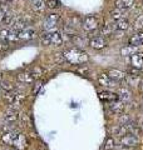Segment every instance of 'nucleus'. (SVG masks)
Listing matches in <instances>:
<instances>
[{"mask_svg": "<svg viewBox=\"0 0 143 150\" xmlns=\"http://www.w3.org/2000/svg\"><path fill=\"white\" fill-rule=\"evenodd\" d=\"M1 142L5 145H10L15 150H26L30 145L29 139L25 134H23L18 129L10 128V126L3 129Z\"/></svg>", "mask_w": 143, "mask_h": 150, "instance_id": "nucleus-1", "label": "nucleus"}, {"mask_svg": "<svg viewBox=\"0 0 143 150\" xmlns=\"http://www.w3.org/2000/svg\"><path fill=\"white\" fill-rule=\"evenodd\" d=\"M63 58L66 60L68 63L73 64V65H79V64H84L88 60V54L83 51L82 49L78 48H69L63 51Z\"/></svg>", "mask_w": 143, "mask_h": 150, "instance_id": "nucleus-2", "label": "nucleus"}, {"mask_svg": "<svg viewBox=\"0 0 143 150\" xmlns=\"http://www.w3.org/2000/svg\"><path fill=\"white\" fill-rule=\"evenodd\" d=\"M41 43L43 45H56L59 46L63 44V38L58 31H45L41 35Z\"/></svg>", "mask_w": 143, "mask_h": 150, "instance_id": "nucleus-3", "label": "nucleus"}, {"mask_svg": "<svg viewBox=\"0 0 143 150\" xmlns=\"http://www.w3.org/2000/svg\"><path fill=\"white\" fill-rule=\"evenodd\" d=\"M24 99H25V94L20 90H11L5 94V100L10 105H21Z\"/></svg>", "mask_w": 143, "mask_h": 150, "instance_id": "nucleus-4", "label": "nucleus"}, {"mask_svg": "<svg viewBox=\"0 0 143 150\" xmlns=\"http://www.w3.org/2000/svg\"><path fill=\"white\" fill-rule=\"evenodd\" d=\"M119 144H121L122 148H134L139 144V139L136 134H127L124 137L119 138Z\"/></svg>", "mask_w": 143, "mask_h": 150, "instance_id": "nucleus-5", "label": "nucleus"}, {"mask_svg": "<svg viewBox=\"0 0 143 150\" xmlns=\"http://www.w3.org/2000/svg\"><path fill=\"white\" fill-rule=\"evenodd\" d=\"M83 26V29L85 31H88V33H92L94 30H97L98 29V25H99V23H98V19L93 16V15H89V16H85L83 20H82V24H80Z\"/></svg>", "mask_w": 143, "mask_h": 150, "instance_id": "nucleus-6", "label": "nucleus"}, {"mask_svg": "<svg viewBox=\"0 0 143 150\" xmlns=\"http://www.w3.org/2000/svg\"><path fill=\"white\" fill-rule=\"evenodd\" d=\"M59 20H60L59 14H49V15H46L44 20V29L46 31H53Z\"/></svg>", "mask_w": 143, "mask_h": 150, "instance_id": "nucleus-7", "label": "nucleus"}, {"mask_svg": "<svg viewBox=\"0 0 143 150\" xmlns=\"http://www.w3.org/2000/svg\"><path fill=\"white\" fill-rule=\"evenodd\" d=\"M106 74L112 79L113 81H116V83H118V81H124L126 78H127V74L124 71H121V70H118V69H108Z\"/></svg>", "mask_w": 143, "mask_h": 150, "instance_id": "nucleus-8", "label": "nucleus"}, {"mask_svg": "<svg viewBox=\"0 0 143 150\" xmlns=\"http://www.w3.org/2000/svg\"><path fill=\"white\" fill-rule=\"evenodd\" d=\"M35 36H36V30L30 26H26L25 29L18 31V39H21V40H31Z\"/></svg>", "mask_w": 143, "mask_h": 150, "instance_id": "nucleus-9", "label": "nucleus"}, {"mask_svg": "<svg viewBox=\"0 0 143 150\" xmlns=\"http://www.w3.org/2000/svg\"><path fill=\"white\" fill-rule=\"evenodd\" d=\"M19 119V111L14 108H9V109L4 112V121L8 124H13Z\"/></svg>", "mask_w": 143, "mask_h": 150, "instance_id": "nucleus-10", "label": "nucleus"}, {"mask_svg": "<svg viewBox=\"0 0 143 150\" xmlns=\"http://www.w3.org/2000/svg\"><path fill=\"white\" fill-rule=\"evenodd\" d=\"M98 83H99V85H102L104 88H116L117 86V83L113 81L106 73H102L98 75Z\"/></svg>", "mask_w": 143, "mask_h": 150, "instance_id": "nucleus-11", "label": "nucleus"}, {"mask_svg": "<svg viewBox=\"0 0 143 150\" xmlns=\"http://www.w3.org/2000/svg\"><path fill=\"white\" fill-rule=\"evenodd\" d=\"M109 110H111L113 114H123V111H124V103L121 101V100H116V101H112V103H109Z\"/></svg>", "mask_w": 143, "mask_h": 150, "instance_id": "nucleus-12", "label": "nucleus"}, {"mask_svg": "<svg viewBox=\"0 0 143 150\" xmlns=\"http://www.w3.org/2000/svg\"><path fill=\"white\" fill-rule=\"evenodd\" d=\"M89 45H90V48L99 50V49H103L107 45V41L103 36H95L89 40Z\"/></svg>", "mask_w": 143, "mask_h": 150, "instance_id": "nucleus-13", "label": "nucleus"}, {"mask_svg": "<svg viewBox=\"0 0 143 150\" xmlns=\"http://www.w3.org/2000/svg\"><path fill=\"white\" fill-rule=\"evenodd\" d=\"M16 80L23 83V84H26V85H28V84H31V83L35 81L34 78L31 76V74H30L29 70H25V71H20V73H19L16 75Z\"/></svg>", "mask_w": 143, "mask_h": 150, "instance_id": "nucleus-14", "label": "nucleus"}, {"mask_svg": "<svg viewBox=\"0 0 143 150\" xmlns=\"http://www.w3.org/2000/svg\"><path fill=\"white\" fill-rule=\"evenodd\" d=\"M98 96H99V99H101L102 101H106V103H112V101L118 100L117 94L116 93H112V91H108V90L99 91Z\"/></svg>", "mask_w": 143, "mask_h": 150, "instance_id": "nucleus-15", "label": "nucleus"}, {"mask_svg": "<svg viewBox=\"0 0 143 150\" xmlns=\"http://www.w3.org/2000/svg\"><path fill=\"white\" fill-rule=\"evenodd\" d=\"M116 94L118 96V100H121L123 103L129 101L132 99V93L128 90V89H126V88H118L116 90Z\"/></svg>", "mask_w": 143, "mask_h": 150, "instance_id": "nucleus-16", "label": "nucleus"}, {"mask_svg": "<svg viewBox=\"0 0 143 150\" xmlns=\"http://www.w3.org/2000/svg\"><path fill=\"white\" fill-rule=\"evenodd\" d=\"M131 64L134 69H143V53H137L132 55Z\"/></svg>", "mask_w": 143, "mask_h": 150, "instance_id": "nucleus-17", "label": "nucleus"}, {"mask_svg": "<svg viewBox=\"0 0 143 150\" xmlns=\"http://www.w3.org/2000/svg\"><path fill=\"white\" fill-rule=\"evenodd\" d=\"M136 4V0H116L114 1V5L117 9H121V10H127V9H131L133 5Z\"/></svg>", "mask_w": 143, "mask_h": 150, "instance_id": "nucleus-18", "label": "nucleus"}, {"mask_svg": "<svg viewBox=\"0 0 143 150\" xmlns=\"http://www.w3.org/2000/svg\"><path fill=\"white\" fill-rule=\"evenodd\" d=\"M128 43H129V45L137 46V48L143 45V31H139V33H137V34H133L129 39H128Z\"/></svg>", "mask_w": 143, "mask_h": 150, "instance_id": "nucleus-19", "label": "nucleus"}, {"mask_svg": "<svg viewBox=\"0 0 143 150\" xmlns=\"http://www.w3.org/2000/svg\"><path fill=\"white\" fill-rule=\"evenodd\" d=\"M45 1L44 0H33L31 1V9L35 13H43L45 10Z\"/></svg>", "mask_w": 143, "mask_h": 150, "instance_id": "nucleus-20", "label": "nucleus"}, {"mask_svg": "<svg viewBox=\"0 0 143 150\" xmlns=\"http://www.w3.org/2000/svg\"><path fill=\"white\" fill-rule=\"evenodd\" d=\"M137 50H138L137 46L126 45V46H123V48L121 49V54H122L123 56H132V55L137 54Z\"/></svg>", "mask_w": 143, "mask_h": 150, "instance_id": "nucleus-21", "label": "nucleus"}, {"mask_svg": "<svg viewBox=\"0 0 143 150\" xmlns=\"http://www.w3.org/2000/svg\"><path fill=\"white\" fill-rule=\"evenodd\" d=\"M11 26H13V30L20 31V30H23V29H25L26 28V21H25V19L18 18V19H15V21H14V24Z\"/></svg>", "mask_w": 143, "mask_h": 150, "instance_id": "nucleus-22", "label": "nucleus"}, {"mask_svg": "<svg viewBox=\"0 0 143 150\" xmlns=\"http://www.w3.org/2000/svg\"><path fill=\"white\" fill-rule=\"evenodd\" d=\"M128 28H129V21H128L126 18H123V19H121V20L116 21V24H114V29L116 30L123 31V30H127Z\"/></svg>", "mask_w": 143, "mask_h": 150, "instance_id": "nucleus-23", "label": "nucleus"}, {"mask_svg": "<svg viewBox=\"0 0 143 150\" xmlns=\"http://www.w3.org/2000/svg\"><path fill=\"white\" fill-rule=\"evenodd\" d=\"M29 71L31 74V76L34 78V80H39V79L43 78V75H44V70H43V68L40 67H34L29 69Z\"/></svg>", "mask_w": 143, "mask_h": 150, "instance_id": "nucleus-24", "label": "nucleus"}, {"mask_svg": "<svg viewBox=\"0 0 143 150\" xmlns=\"http://www.w3.org/2000/svg\"><path fill=\"white\" fill-rule=\"evenodd\" d=\"M109 15H111V18L113 19V20H121V19L124 18V10H121V9H112L111 11H109Z\"/></svg>", "mask_w": 143, "mask_h": 150, "instance_id": "nucleus-25", "label": "nucleus"}, {"mask_svg": "<svg viewBox=\"0 0 143 150\" xmlns=\"http://www.w3.org/2000/svg\"><path fill=\"white\" fill-rule=\"evenodd\" d=\"M116 148V142L112 137H107L106 140H104V144H103V149L104 150H113Z\"/></svg>", "mask_w": 143, "mask_h": 150, "instance_id": "nucleus-26", "label": "nucleus"}, {"mask_svg": "<svg viewBox=\"0 0 143 150\" xmlns=\"http://www.w3.org/2000/svg\"><path fill=\"white\" fill-rule=\"evenodd\" d=\"M114 30H116V29H114V25H109V24H107V25H103V26H102L101 33H102V35L108 36V35H111Z\"/></svg>", "mask_w": 143, "mask_h": 150, "instance_id": "nucleus-27", "label": "nucleus"}, {"mask_svg": "<svg viewBox=\"0 0 143 150\" xmlns=\"http://www.w3.org/2000/svg\"><path fill=\"white\" fill-rule=\"evenodd\" d=\"M0 89L4 90L5 93H9V91L14 90V86L11 85V83H9V81H0Z\"/></svg>", "mask_w": 143, "mask_h": 150, "instance_id": "nucleus-28", "label": "nucleus"}, {"mask_svg": "<svg viewBox=\"0 0 143 150\" xmlns=\"http://www.w3.org/2000/svg\"><path fill=\"white\" fill-rule=\"evenodd\" d=\"M134 29L138 30V31L143 30V14H142V15H139L134 20Z\"/></svg>", "mask_w": 143, "mask_h": 150, "instance_id": "nucleus-29", "label": "nucleus"}, {"mask_svg": "<svg viewBox=\"0 0 143 150\" xmlns=\"http://www.w3.org/2000/svg\"><path fill=\"white\" fill-rule=\"evenodd\" d=\"M45 5H46V8H49V9H58L60 6V3L58 1V0H48Z\"/></svg>", "mask_w": 143, "mask_h": 150, "instance_id": "nucleus-30", "label": "nucleus"}, {"mask_svg": "<svg viewBox=\"0 0 143 150\" xmlns=\"http://www.w3.org/2000/svg\"><path fill=\"white\" fill-rule=\"evenodd\" d=\"M9 49V40H0V51L1 53H5V51Z\"/></svg>", "mask_w": 143, "mask_h": 150, "instance_id": "nucleus-31", "label": "nucleus"}, {"mask_svg": "<svg viewBox=\"0 0 143 150\" xmlns=\"http://www.w3.org/2000/svg\"><path fill=\"white\" fill-rule=\"evenodd\" d=\"M131 121H133V120L131 119L129 115H122L121 118H119V123L121 124H128V123H131Z\"/></svg>", "mask_w": 143, "mask_h": 150, "instance_id": "nucleus-32", "label": "nucleus"}, {"mask_svg": "<svg viewBox=\"0 0 143 150\" xmlns=\"http://www.w3.org/2000/svg\"><path fill=\"white\" fill-rule=\"evenodd\" d=\"M88 71H89V69H88L87 67H85V65H83V67H78V68H77V73L82 74V75L88 74Z\"/></svg>", "mask_w": 143, "mask_h": 150, "instance_id": "nucleus-33", "label": "nucleus"}, {"mask_svg": "<svg viewBox=\"0 0 143 150\" xmlns=\"http://www.w3.org/2000/svg\"><path fill=\"white\" fill-rule=\"evenodd\" d=\"M128 73H129L132 76H138V75L141 74L139 71V69H134V68H131V69H128Z\"/></svg>", "mask_w": 143, "mask_h": 150, "instance_id": "nucleus-34", "label": "nucleus"}, {"mask_svg": "<svg viewBox=\"0 0 143 150\" xmlns=\"http://www.w3.org/2000/svg\"><path fill=\"white\" fill-rule=\"evenodd\" d=\"M13 1V0H1V3H10Z\"/></svg>", "mask_w": 143, "mask_h": 150, "instance_id": "nucleus-35", "label": "nucleus"}, {"mask_svg": "<svg viewBox=\"0 0 143 150\" xmlns=\"http://www.w3.org/2000/svg\"><path fill=\"white\" fill-rule=\"evenodd\" d=\"M122 150H128V149H126V148H123V149H122Z\"/></svg>", "mask_w": 143, "mask_h": 150, "instance_id": "nucleus-36", "label": "nucleus"}]
</instances>
